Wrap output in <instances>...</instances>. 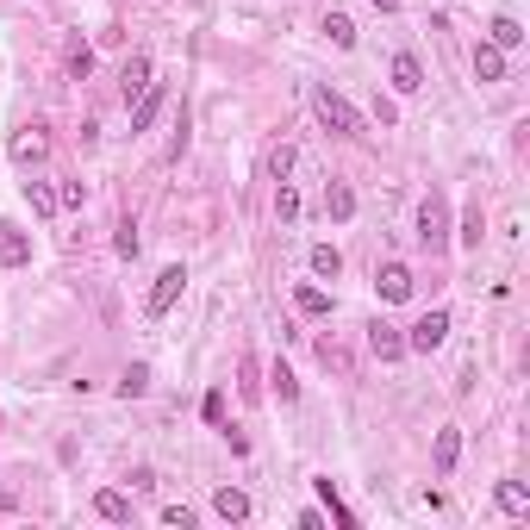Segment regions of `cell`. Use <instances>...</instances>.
I'll list each match as a JSON object with an SVG mask.
<instances>
[{
    "label": "cell",
    "instance_id": "obj_6",
    "mask_svg": "<svg viewBox=\"0 0 530 530\" xmlns=\"http://www.w3.org/2000/svg\"><path fill=\"white\" fill-rule=\"evenodd\" d=\"M375 287H381L387 306H399V300H412V269H406V262H387V269L375 275Z\"/></svg>",
    "mask_w": 530,
    "mask_h": 530
},
{
    "label": "cell",
    "instance_id": "obj_22",
    "mask_svg": "<svg viewBox=\"0 0 530 530\" xmlns=\"http://www.w3.org/2000/svg\"><path fill=\"white\" fill-rule=\"evenodd\" d=\"M119 393H125V399H143V393H150V368H143V362H132V368L119 375Z\"/></svg>",
    "mask_w": 530,
    "mask_h": 530
},
{
    "label": "cell",
    "instance_id": "obj_32",
    "mask_svg": "<svg viewBox=\"0 0 530 530\" xmlns=\"http://www.w3.org/2000/svg\"><path fill=\"white\" fill-rule=\"evenodd\" d=\"M88 69H94V50H75V57H69V75H75V81H81V75H88Z\"/></svg>",
    "mask_w": 530,
    "mask_h": 530
},
{
    "label": "cell",
    "instance_id": "obj_8",
    "mask_svg": "<svg viewBox=\"0 0 530 530\" xmlns=\"http://www.w3.org/2000/svg\"><path fill=\"white\" fill-rule=\"evenodd\" d=\"M387 75H393V94H419V88H424V63L412 57V50H399Z\"/></svg>",
    "mask_w": 530,
    "mask_h": 530
},
{
    "label": "cell",
    "instance_id": "obj_23",
    "mask_svg": "<svg viewBox=\"0 0 530 530\" xmlns=\"http://www.w3.org/2000/svg\"><path fill=\"white\" fill-rule=\"evenodd\" d=\"M269 387H275V399H281V406H293V399H300V381H293V368H287V362H275Z\"/></svg>",
    "mask_w": 530,
    "mask_h": 530
},
{
    "label": "cell",
    "instance_id": "obj_1",
    "mask_svg": "<svg viewBox=\"0 0 530 530\" xmlns=\"http://www.w3.org/2000/svg\"><path fill=\"white\" fill-rule=\"evenodd\" d=\"M313 112L331 125V132H337V138H362V112H355L337 88H313Z\"/></svg>",
    "mask_w": 530,
    "mask_h": 530
},
{
    "label": "cell",
    "instance_id": "obj_25",
    "mask_svg": "<svg viewBox=\"0 0 530 530\" xmlns=\"http://www.w3.org/2000/svg\"><path fill=\"white\" fill-rule=\"evenodd\" d=\"M293 163H300V150H293V143H275V150H269V175H275V181L293 175Z\"/></svg>",
    "mask_w": 530,
    "mask_h": 530
},
{
    "label": "cell",
    "instance_id": "obj_20",
    "mask_svg": "<svg viewBox=\"0 0 530 530\" xmlns=\"http://www.w3.org/2000/svg\"><path fill=\"white\" fill-rule=\"evenodd\" d=\"M150 81H156V75H150V57H132V63H125V101H138Z\"/></svg>",
    "mask_w": 530,
    "mask_h": 530
},
{
    "label": "cell",
    "instance_id": "obj_4",
    "mask_svg": "<svg viewBox=\"0 0 530 530\" xmlns=\"http://www.w3.org/2000/svg\"><path fill=\"white\" fill-rule=\"evenodd\" d=\"M419 238H424V249H443V244H450V212H443L437 194L419 207Z\"/></svg>",
    "mask_w": 530,
    "mask_h": 530
},
{
    "label": "cell",
    "instance_id": "obj_13",
    "mask_svg": "<svg viewBox=\"0 0 530 530\" xmlns=\"http://www.w3.org/2000/svg\"><path fill=\"white\" fill-rule=\"evenodd\" d=\"M487 44H499V50H518V44H525V26H518L512 13H499L493 26H487Z\"/></svg>",
    "mask_w": 530,
    "mask_h": 530
},
{
    "label": "cell",
    "instance_id": "obj_14",
    "mask_svg": "<svg viewBox=\"0 0 530 530\" xmlns=\"http://www.w3.org/2000/svg\"><path fill=\"white\" fill-rule=\"evenodd\" d=\"M493 499H499V512H512V518H530V493L518 487V481H499Z\"/></svg>",
    "mask_w": 530,
    "mask_h": 530
},
{
    "label": "cell",
    "instance_id": "obj_19",
    "mask_svg": "<svg viewBox=\"0 0 530 530\" xmlns=\"http://www.w3.org/2000/svg\"><path fill=\"white\" fill-rule=\"evenodd\" d=\"M313 275H324V281H337V275H344V256H337V244H313Z\"/></svg>",
    "mask_w": 530,
    "mask_h": 530
},
{
    "label": "cell",
    "instance_id": "obj_21",
    "mask_svg": "<svg viewBox=\"0 0 530 530\" xmlns=\"http://www.w3.org/2000/svg\"><path fill=\"white\" fill-rule=\"evenodd\" d=\"M26 200H32L37 218H50V212L63 207V200H57V187H44V181H26Z\"/></svg>",
    "mask_w": 530,
    "mask_h": 530
},
{
    "label": "cell",
    "instance_id": "obj_27",
    "mask_svg": "<svg viewBox=\"0 0 530 530\" xmlns=\"http://www.w3.org/2000/svg\"><path fill=\"white\" fill-rule=\"evenodd\" d=\"M324 32H331V44H337V50H350V44H355V26L344 19V13H331V19H324Z\"/></svg>",
    "mask_w": 530,
    "mask_h": 530
},
{
    "label": "cell",
    "instance_id": "obj_12",
    "mask_svg": "<svg viewBox=\"0 0 530 530\" xmlns=\"http://www.w3.org/2000/svg\"><path fill=\"white\" fill-rule=\"evenodd\" d=\"M474 75L481 81H505V50L499 44H474Z\"/></svg>",
    "mask_w": 530,
    "mask_h": 530
},
{
    "label": "cell",
    "instance_id": "obj_26",
    "mask_svg": "<svg viewBox=\"0 0 530 530\" xmlns=\"http://www.w3.org/2000/svg\"><path fill=\"white\" fill-rule=\"evenodd\" d=\"M481 231H487V218H481V207H468V212H461V231H456V238L468 249H481Z\"/></svg>",
    "mask_w": 530,
    "mask_h": 530
},
{
    "label": "cell",
    "instance_id": "obj_3",
    "mask_svg": "<svg viewBox=\"0 0 530 530\" xmlns=\"http://www.w3.org/2000/svg\"><path fill=\"white\" fill-rule=\"evenodd\" d=\"M181 287H187V269H181V262H169V269L156 275V287H150V306H143V313L163 318V313H169V306L181 300Z\"/></svg>",
    "mask_w": 530,
    "mask_h": 530
},
{
    "label": "cell",
    "instance_id": "obj_31",
    "mask_svg": "<svg viewBox=\"0 0 530 530\" xmlns=\"http://www.w3.org/2000/svg\"><path fill=\"white\" fill-rule=\"evenodd\" d=\"M57 200H63V207H81V200H88V187H81V181H63V194H57Z\"/></svg>",
    "mask_w": 530,
    "mask_h": 530
},
{
    "label": "cell",
    "instance_id": "obj_33",
    "mask_svg": "<svg viewBox=\"0 0 530 530\" xmlns=\"http://www.w3.org/2000/svg\"><path fill=\"white\" fill-rule=\"evenodd\" d=\"M375 13H399V0H375Z\"/></svg>",
    "mask_w": 530,
    "mask_h": 530
},
{
    "label": "cell",
    "instance_id": "obj_29",
    "mask_svg": "<svg viewBox=\"0 0 530 530\" xmlns=\"http://www.w3.org/2000/svg\"><path fill=\"white\" fill-rule=\"evenodd\" d=\"M112 249H119V256H138V225H132V218L119 225V238H112Z\"/></svg>",
    "mask_w": 530,
    "mask_h": 530
},
{
    "label": "cell",
    "instance_id": "obj_9",
    "mask_svg": "<svg viewBox=\"0 0 530 530\" xmlns=\"http://www.w3.org/2000/svg\"><path fill=\"white\" fill-rule=\"evenodd\" d=\"M368 350L381 355V362H399V355H406V337H399L393 324H381V318H375V324H368Z\"/></svg>",
    "mask_w": 530,
    "mask_h": 530
},
{
    "label": "cell",
    "instance_id": "obj_16",
    "mask_svg": "<svg viewBox=\"0 0 530 530\" xmlns=\"http://www.w3.org/2000/svg\"><path fill=\"white\" fill-rule=\"evenodd\" d=\"M324 212H331L337 225H344V218L355 212V194H350V181H331V187H324Z\"/></svg>",
    "mask_w": 530,
    "mask_h": 530
},
{
    "label": "cell",
    "instance_id": "obj_17",
    "mask_svg": "<svg viewBox=\"0 0 530 530\" xmlns=\"http://www.w3.org/2000/svg\"><path fill=\"white\" fill-rule=\"evenodd\" d=\"M44 150H50V138H44V132H19V138H13V156H19V163H44Z\"/></svg>",
    "mask_w": 530,
    "mask_h": 530
},
{
    "label": "cell",
    "instance_id": "obj_7",
    "mask_svg": "<svg viewBox=\"0 0 530 530\" xmlns=\"http://www.w3.org/2000/svg\"><path fill=\"white\" fill-rule=\"evenodd\" d=\"M163 101H169V88H163V81H150V88L138 94V106H132V132H150V125H156V112H163Z\"/></svg>",
    "mask_w": 530,
    "mask_h": 530
},
{
    "label": "cell",
    "instance_id": "obj_28",
    "mask_svg": "<svg viewBox=\"0 0 530 530\" xmlns=\"http://www.w3.org/2000/svg\"><path fill=\"white\" fill-rule=\"evenodd\" d=\"M275 218H281V225H293V218H300V194H293L287 181H281V194H275Z\"/></svg>",
    "mask_w": 530,
    "mask_h": 530
},
{
    "label": "cell",
    "instance_id": "obj_11",
    "mask_svg": "<svg viewBox=\"0 0 530 530\" xmlns=\"http://www.w3.org/2000/svg\"><path fill=\"white\" fill-rule=\"evenodd\" d=\"M212 512H218L225 525H244V518H249V493H238V487H218V499H212Z\"/></svg>",
    "mask_w": 530,
    "mask_h": 530
},
{
    "label": "cell",
    "instance_id": "obj_24",
    "mask_svg": "<svg viewBox=\"0 0 530 530\" xmlns=\"http://www.w3.org/2000/svg\"><path fill=\"white\" fill-rule=\"evenodd\" d=\"M318 499H324V505H331V518H337V525H344V530H355L350 505H344V499H337V481H318Z\"/></svg>",
    "mask_w": 530,
    "mask_h": 530
},
{
    "label": "cell",
    "instance_id": "obj_5",
    "mask_svg": "<svg viewBox=\"0 0 530 530\" xmlns=\"http://www.w3.org/2000/svg\"><path fill=\"white\" fill-rule=\"evenodd\" d=\"M0 262H6V269H26V262H32V238H26L19 225H6V218H0Z\"/></svg>",
    "mask_w": 530,
    "mask_h": 530
},
{
    "label": "cell",
    "instance_id": "obj_10",
    "mask_svg": "<svg viewBox=\"0 0 530 530\" xmlns=\"http://www.w3.org/2000/svg\"><path fill=\"white\" fill-rule=\"evenodd\" d=\"M94 512H101L106 525H132V499L119 493V487H101L94 493Z\"/></svg>",
    "mask_w": 530,
    "mask_h": 530
},
{
    "label": "cell",
    "instance_id": "obj_30",
    "mask_svg": "<svg viewBox=\"0 0 530 530\" xmlns=\"http://www.w3.org/2000/svg\"><path fill=\"white\" fill-rule=\"evenodd\" d=\"M163 525H175V530H194V512H187V505H163Z\"/></svg>",
    "mask_w": 530,
    "mask_h": 530
},
{
    "label": "cell",
    "instance_id": "obj_15",
    "mask_svg": "<svg viewBox=\"0 0 530 530\" xmlns=\"http://www.w3.org/2000/svg\"><path fill=\"white\" fill-rule=\"evenodd\" d=\"M456 456H461V430H456V424H443V430H437V474H450Z\"/></svg>",
    "mask_w": 530,
    "mask_h": 530
},
{
    "label": "cell",
    "instance_id": "obj_2",
    "mask_svg": "<svg viewBox=\"0 0 530 530\" xmlns=\"http://www.w3.org/2000/svg\"><path fill=\"white\" fill-rule=\"evenodd\" d=\"M443 337H450V313H424L419 324L406 331V350L430 355V350H443Z\"/></svg>",
    "mask_w": 530,
    "mask_h": 530
},
{
    "label": "cell",
    "instance_id": "obj_18",
    "mask_svg": "<svg viewBox=\"0 0 530 530\" xmlns=\"http://www.w3.org/2000/svg\"><path fill=\"white\" fill-rule=\"evenodd\" d=\"M293 306H300L306 318H324L331 313V293H324V287H293Z\"/></svg>",
    "mask_w": 530,
    "mask_h": 530
}]
</instances>
